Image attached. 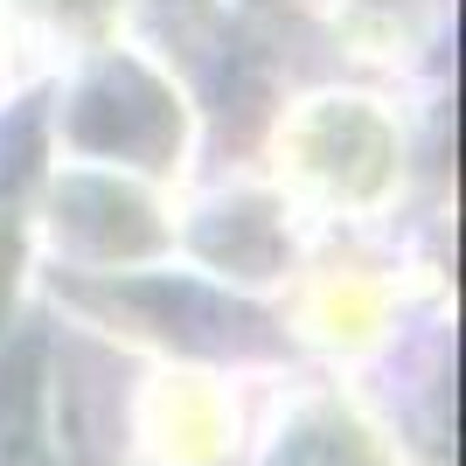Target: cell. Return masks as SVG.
Segmentation results:
<instances>
[{
	"label": "cell",
	"instance_id": "5b68a950",
	"mask_svg": "<svg viewBox=\"0 0 466 466\" xmlns=\"http://www.w3.org/2000/svg\"><path fill=\"white\" fill-rule=\"evenodd\" d=\"M258 466H397V446L355 397L320 383V390H299L279 410Z\"/></svg>",
	"mask_w": 466,
	"mask_h": 466
},
{
	"label": "cell",
	"instance_id": "8992f818",
	"mask_svg": "<svg viewBox=\"0 0 466 466\" xmlns=\"http://www.w3.org/2000/svg\"><path fill=\"white\" fill-rule=\"evenodd\" d=\"M126 7L133 0H0V28L21 35L28 49H42V56L91 63L105 49H118Z\"/></svg>",
	"mask_w": 466,
	"mask_h": 466
},
{
	"label": "cell",
	"instance_id": "52a82bcc",
	"mask_svg": "<svg viewBox=\"0 0 466 466\" xmlns=\"http://www.w3.org/2000/svg\"><path fill=\"white\" fill-rule=\"evenodd\" d=\"M334 28L362 63H410L431 42V0H341Z\"/></svg>",
	"mask_w": 466,
	"mask_h": 466
},
{
	"label": "cell",
	"instance_id": "277c9868",
	"mask_svg": "<svg viewBox=\"0 0 466 466\" xmlns=\"http://www.w3.org/2000/svg\"><path fill=\"white\" fill-rule=\"evenodd\" d=\"M397 320V279L370 258H320L292 279V328L328 355H370L383 349Z\"/></svg>",
	"mask_w": 466,
	"mask_h": 466
},
{
	"label": "cell",
	"instance_id": "7a4b0ae2",
	"mask_svg": "<svg viewBox=\"0 0 466 466\" xmlns=\"http://www.w3.org/2000/svg\"><path fill=\"white\" fill-rule=\"evenodd\" d=\"M49 237L63 258H77L91 272H118V265H147V258L175 251V223H160V195L133 167H105V160L56 167Z\"/></svg>",
	"mask_w": 466,
	"mask_h": 466
},
{
	"label": "cell",
	"instance_id": "3957f363",
	"mask_svg": "<svg viewBox=\"0 0 466 466\" xmlns=\"http://www.w3.org/2000/svg\"><path fill=\"white\" fill-rule=\"evenodd\" d=\"M133 425L154 466H223L237 452L244 410H237V390L216 370H160L139 390Z\"/></svg>",
	"mask_w": 466,
	"mask_h": 466
},
{
	"label": "cell",
	"instance_id": "6da1fadb",
	"mask_svg": "<svg viewBox=\"0 0 466 466\" xmlns=\"http://www.w3.org/2000/svg\"><path fill=\"white\" fill-rule=\"evenodd\" d=\"M404 118L376 91H307L272 126V188L328 223H370L404 188Z\"/></svg>",
	"mask_w": 466,
	"mask_h": 466
}]
</instances>
